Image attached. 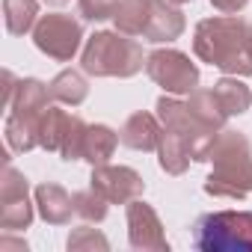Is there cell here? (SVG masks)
Masks as SVG:
<instances>
[{
  "mask_svg": "<svg viewBox=\"0 0 252 252\" xmlns=\"http://www.w3.org/2000/svg\"><path fill=\"white\" fill-rule=\"evenodd\" d=\"M193 51L202 63L225 74L249 77L252 74V24L234 15L205 18L196 24Z\"/></svg>",
  "mask_w": 252,
  "mask_h": 252,
  "instance_id": "cell-1",
  "label": "cell"
},
{
  "mask_svg": "<svg viewBox=\"0 0 252 252\" xmlns=\"http://www.w3.org/2000/svg\"><path fill=\"white\" fill-rule=\"evenodd\" d=\"M214 163L205 178V193L220 199H246L252 193V146L240 131L222 128L208 152Z\"/></svg>",
  "mask_w": 252,
  "mask_h": 252,
  "instance_id": "cell-2",
  "label": "cell"
},
{
  "mask_svg": "<svg viewBox=\"0 0 252 252\" xmlns=\"http://www.w3.org/2000/svg\"><path fill=\"white\" fill-rule=\"evenodd\" d=\"M149 57H143V45L125 33H92L86 39L80 68L89 77H134L143 71Z\"/></svg>",
  "mask_w": 252,
  "mask_h": 252,
  "instance_id": "cell-3",
  "label": "cell"
},
{
  "mask_svg": "<svg viewBox=\"0 0 252 252\" xmlns=\"http://www.w3.org/2000/svg\"><path fill=\"white\" fill-rule=\"evenodd\" d=\"M193 243L202 252H252V211H217L199 217Z\"/></svg>",
  "mask_w": 252,
  "mask_h": 252,
  "instance_id": "cell-4",
  "label": "cell"
},
{
  "mask_svg": "<svg viewBox=\"0 0 252 252\" xmlns=\"http://www.w3.org/2000/svg\"><path fill=\"white\" fill-rule=\"evenodd\" d=\"M86 128L89 125L80 116H71L60 107H48L39 122V146L45 152H57L63 160H80Z\"/></svg>",
  "mask_w": 252,
  "mask_h": 252,
  "instance_id": "cell-5",
  "label": "cell"
},
{
  "mask_svg": "<svg viewBox=\"0 0 252 252\" xmlns=\"http://www.w3.org/2000/svg\"><path fill=\"white\" fill-rule=\"evenodd\" d=\"M158 119H160L163 128H169L172 134L181 137V143L187 146V152H190L193 160H199V163L208 160V152H211L217 134L211 128H205V125L190 113V107L184 101L166 98V95L158 98Z\"/></svg>",
  "mask_w": 252,
  "mask_h": 252,
  "instance_id": "cell-6",
  "label": "cell"
},
{
  "mask_svg": "<svg viewBox=\"0 0 252 252\" xmlns=\"http://www.w3.org/2000/svg\"><path fill=\"white\" fill-rule=\"evenodd\" d=\"M80 39H83V24L71 15L51 12V15H42L33 27L36 48L42 54H48L51 60H57V63H68L77 54Z\"/></svg>",
  "mask_w": 252,
  "mask_h": 252,
  "instance_id": "cell-7",
  "label": "cell"
},
{
  "mask_svg": "<svg viewBox=\"0 0 252 252\" xmlns=\"http://www.w3.org/2000/svg\"><path fill=\"white\" fill-rule=\"evenodd\" d=\"M146 71L169 95H190L199 86V68H196V63H190V57L181 54V51H175V48H160V51L149 54Z\"/></svg>",
  "mask_w": 252,
  "mask_h": 252,
  "instance_id": "cell-8",
  "label": "cell"
},
{
  "mask_svg": "<svg viewBox=\"0 0 252 252\" xmlns=\"http://www.w3.org/2000/svg\"><path fill=\"white\" fill-rule=\"evenodd\" d=\"M33 222V205L27 196V178L6 163L0 175V225L6 231H21Z\"/></svg>",
  "mask_w": 252,
  "mask_h": 252,
  "instance_id": "cell-9",
  "label": "cell"
},
{
  "mask_svg": "<svg viewBox=\"0 0 252 252\" xmlns=\"http://www.w3.org/2000/svg\"><path fill=\"white\" fill-rule=\"evenodd\" d=\"M89 187H95L110 205H128L134 199L143 196L146 190V181L137 169L131 166H110V163H101V166H92V178H89Z\"/></svg>",
  "mask_w": 252,
  "mask_h": 252,
  "instance_id": "cell-10",
  "label": "cell"
},
{
  "mask_svg": "<svg viewBox=\"0 0 252 252\" xmlns=\"http://www.w3.org/2000/svg\"><path fill=\"white\" fill-rule=\"evenodd\" d=\"M128 240L134 249L146 252H169V240L163 234V222L152 205L143 199L128 202Z\"/></svg>",
  "mask_w": 252,
  "mask_h": 252,
  "instance_id": "cell-11",
  "label": "cell"
},
{
  "mask_svg": "<svg viewBox=\"0 0 252 252\" xmlns=\"http://www.w3.org/2000/svg\"><path fill=\"white\" fill-rule=\"evenodd\" d=\"M184 27H187L184 12L172 0H149V21H146V33H143L146 42H152V45L175 42L184 33Z\"/></svg>",
  "mask_w": 252,
  "mask_h": 252,
  "instance_id": "cell-12",
  "label": "cell"
},
{
  "mask_svg": "<svg viewBox=\"0 0 252 252\" xmlns=\"http://www.w3.org/2000/svg\"><path fill=\"white\" fill-rule=\"evenodd\" d=\"M160 131H163L160 119L140 110V113H134L128 122L122 125L119 143L128 146V149H134V152H155L158 143H160Z\"/></svg>",
  "mask_w": 252,
  "mask_h": 252,
  "instance_id": "cell-13",
  "label": "cell"
},
{
  "mask_svg": "<svg viewBox=\"0 0 252 252\" xmlns=\"http://www.w3.org/2000/svg\"><path fill=\"white\" fill-rule=\"evenodd\" d=\"M36 205H39L42 220L51 225H68L74 217V196H68L60 184H39Z\"/></svg>",
  "mask_w": 252,
  "mask_h": 252,
  "instance_id": "cell-14",
  "label": "cell"
},
{
  "mask_svg": "<svg viewBox=\"0 0 252 252\" xmlns=\"http://www.w3.org/2000/svg\"><path fill=\"white\" fill-rule=\"evenodd\" d=\"M42 116H18V113L6 116L3 134H6V146L12 152L24 155V152H33L39 146V122H42Z\"/></svg>",
  "mask_w": 252,
  "mask_h": 252,
  "instance_id": "cell-15",
  "label": "cell"
},
{
  "mask_svg": "<svg viewBox=\"0 0 252 252\" xmlns=\"http://www.w3.org/2000/svg\"><path fill=\"white\" fill-rule=\"evenodd\" d=\"M187 107H190V113L205 125V128H211L214 134H220V131L225 128L228 113H225V107L220 104V98H217L214 89H199V86H196V89L190 92Z\"/></svg>",
  "mask_w": 252,
  "mask_h": 252,
  "instance_id": "cell-16",
  "label": "cell"
},
{
  "mask_svg": "<svg viewBox=\"0 0 252 252\" xmlns=\"http://www.w3.org/2000/svg\"><path fill=\"white\" fill-rule=\"evenodd\" d=\"M48 98H51V89L33 77L27 80H18L15 86V95H12V104H9V113H18V116H42L48 110Z\"/></svg>",
  "mask_w": 252,
  "mask_h": 252,
  "instance_id": "cell-17",
  "label": "cell"
},
{
  "mask_svg": "<svg viewBox=\"0 0 252 252\" xmlns=\"http://www.w3.org/2000/svg\"><path fill=\"white\" fill-rule=\"evenodd\" d=\"M158 160H160V169L166 175H184L193 158H190L187 146L181 143V137L172 134L169 128H163L160 131V143H158Z\"/></svg>",
  "mask_w": 252,
  "mask_h": 252,
  "instance_id": "cell-18",
  "label": "cell"
},
{
  "mask_svg": "<svg viewBox=\"0 0 252 252\" xmlns=\"http://www.w3.org/2000/svg\"><path fill=\"white\" fill-rule=\"evenodd\" d=\"M119 146V137L116 131H110L107 125H89L86 128V140H83V158L80 160H89L92 166H101L113 158Z\"/></svg>",
  "mask_w": 252,
  "mask_h": 252,
  "instance_id": "cell-19",
  "label": "cell"
},
{
  "mask_svg": "<svg viewBox=\"0 0 252 252\" xmlns=\"http://www.w3.org/2000/svg\"><path fill=\"white\" fill-rule=\"evenodd\" d=\"M48 89H51V101H60V104H65V107H80V104L86 101V95H89V86H86L83 74H77L74 68L60 71V74L51 80Z\"/></svg>",
  "mask_w": 252,
  "mask_h": 252,
  "instance_id": "cell-20",
  "label": "cell"
},
{
  "mask_svg": "<svg viewBox=\"0 0 252 252\" xmlns=\"http://www.w3.org/2000/svg\"><path fill=\"white\" fill-rule=\"evenodd\" d=\"M39 21V0H3V24L6 33L24 36Z\"/></svg>",
  "mask_w": 252,
  "mask_h": 252,
  "instance_id": "cell-21",
  "label": "cell"
},
{
  "mask_svg": "<svg viewBox=\"0 0 252 252\" xmlns=\"http://www.w3.org/2000/svg\"><path fill=\"white\" fill-rule=\"evenodd\" d=\"M214 92H217V98H220V104L225 107L228 116H240V113H246L249 104H252V92H249V86H246L243 80H237V74H234V77L225 74L222 80H217V83H214Z\"/></svg>",
  "mask_w": 252,
  "mask_h": 252,
  "instance_id": "cell-22",
  "label": "cell"
},
{
  "mask_svg": "<svg viewBox=\"0 0 252 252\" xmlns=\"http://www.w3.org/2000/svg\"><path fill=\"white\" fill-rule=\"evenodd\" d=\"M113 21H116V30L125 36H143L149 21V0H122Z\"/></svg>",
  "mask_w": 252,
  "mask_h": 252,
  "instance_id": "cell-23",
  "label": "cell"
},
{
  "mask_svg": "<svg viewBox=\"0 0 252 252\" xmlns=\"http://www.w3.org/2000/svg\"><path fill=\"white\" fill-rule=\"evenodd\" d=\"M107 205H110V202H107L95 187L74 193V214H77L80 220H86V222H101V220L107 217Z\"/></svg>",
  "mask_w": 252,
  "mask_h": 252,
  "instance_id": "cell-24",
  "label": "cell"
},
{
  "mask_svg": "<svg viewBox=\"0 0 252 252\" xmlns=\"http://www.w3.org/2000/svg\"><path fill=\"white\" fill-rule=\"evenodd\" d=\"M107 246H110L107 237L101 231L89 228V225H80V228H74L68 234V249L71 252H77V249H107Z\"/></svg>",
  "mask_w": 252,
  "mask_h": 252,
  "instance_id": "cell-25",
  "label": "cell"
},
{
  "mask_svg": "<svg viewBox=\"0 0 252 252\" xmlns=\"http://www.w3.org/2000/svg\"><path fill=\"white\" fill-rule=\"evenodd\" d=\"M122 0H77V9L86 21H107L116 15Z\"/></svg>",
  "mask_w": 252,
  "mask_h": 252,
  "instance_id": "cell-26",
  "label": "cell"
},
{
  "mask_svg": "<svg viewBox=\"0 0 252 252\" xmlns=\"http://www.w3.org/2000/svg\"><path fill=\"white\" fill-rule=\"evenodd\" d=\"M211 3H214V9H220L225 15H237L246 6V0H211Z\"/></svg>",
  "mask_w": 252,
  "mask_h": 252,
  "instance_id": "cell-27",
  "label": "cell"
},
{
  "mask_svg": "<svg viewBox=\"0 0 252 252\" xmlns=\"http://www.w3.org/2000/svg\"><path fill=\"white\" fill-rule=\"evenodd\" d=\"M45 3H48V6H65L68 0H45Z\"/></svg>",
  "mask_w": 252,
  "mask_h": 252,
  "instance_id": "cell-28",
  "label": "cell"
},
{
  "mask_svg": "<svg viewBox=\"0 0 252 252\" xmlns=\"http://www.w3.org/2000/svg\"><path fill=\"white\" fill-rule=\"evenodd\" d=\"M172 3H190V0H172Z\"/></svg>",
  "mask_w": 252,
  "mask_h": 252,
  "instance_id": "cell-29",
  "label": "cell"
}]
</instances>
